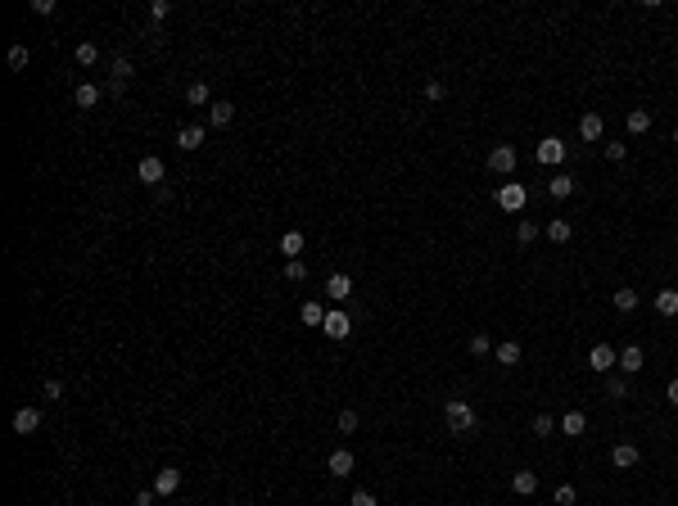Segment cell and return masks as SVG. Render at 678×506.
Returning <instances> with one entry per match:
<instances>
[{
    "mask_svg": "<svg viewBox=\"0 0 678 506\" xmlns=\"http://www.w3.org/2000/svg\"><path fill=\"white\" fill-rule=\"evenodd\" d=\"M443 421H448V434L466 438V434H475L480 416H475V407L466 403V398H448V407H443Z\"/></svg>",
    "mask_w": 678,
    "mask_h": 506,
    "instance_id": "6da1fadb",
    "label": "cell"
},
{
    "mask_svg": "<svg viewBox=\"0 0 678 506\" xmlns=\"http://www.w3.org/2000/svg\"><path fill=\"white\" fill-rule=\"evenodd\" d=\"M524 199H529V195H524L520 181H502V186H498V208H502V213H520Z\"/></svg>",
    "mask_w": 678,
    "mask_h": 506,
    "instance_id": "7a4b0ae2",
    "label": "cell"
},
{
    "mask_svg": "<svg viewBox=\"0 0 678 506\" xmlns=\"http://www.w3.org/2000/svg\"><path fill=\"white\" fill-rule=\"evenodd\" d=\"M588 366H593L597 375H610V371L619 366V352L610 348V343H593V352H588Z\"/></svg>",
    "mask_w": 678,
    "mask_h": 506,
    "instance_id": "3957f363",
    "label": "cell"
},
{
    "mask_svg": "<svg viewBox=\"0 0 678 506\" xmlns=\"http://www.w3.org/2000/svg\"><path fill=\"white\" fill-rule=\"evenodd\" d=\"M533 158H538V163H547V168H557L561 158H566V140H561V136H543L538 149H533Z\"/></svg>",
    "mask_w": 678,
    "mask_h": 506,
    "instance_id": "277c9868",
    "label": "cell"
},
{
    "mask_svg": "<svg viewBox=\"0 0 678 506\" xmlns=\"http://www.w3.org/2000/svg\"><path fill=\"white\" fill-rule=\"evenodd\" d=\"M136 181H145V186H163V158H159V154H145V158H140V163H136Z\"/></svg>",
    "mask_w": 678,
    "mask_h": 506,
    "instance_id": "5b68a950",
    "label": "cell"
},
{
    "mask_svg": "<svg viewBox=\"0 0 678 506\" xmlns=\"http://www.w3.org/2000/svg\"><path fill=\"white\" fill-rule=\"evenodd\" d=\"M321 330H326V339H348L353 335V317L344 308H335V312H326V326Z\"/></svg>",
    "mask_w": 678,
    "mask_h": 506,
    "instance_id": "8992f818",
    "label": "cell"
},
{
    "mask_svg": "<svg viewBox=\"0 0 678 506\" xmlns=\"http://www.w3.org/2000/svg\"><path fill=\"white\" fill-rule=\"evenodd\" d=\"M489 172H498V177H511V172H515V149H511V145H493V149H489Z\"/></svg>",
    "mask_w": 678,
    "mask_h": 506,
    "instance_id": "52a82bcc",
    "label": "cell"
},
{
    "mask_svg": "<svg viewBox=\"0 0 678 506\" xmlns=\"http://www.w3.org/2000/svg\"><path fill=\"white\" fill-rule=\"evenodd\" d=\"M204 140H208V127H199V122H190V127H181V131H177V145L186 149V154H195V149L204 145Z\"/></svg>",
    "mask_w": 678,
    "mask_h": 506,
    "instance_id": "ba28073f",
    "label": "cell"
},
{
    "mask_svg": "<svg viewBox=\"0 0 678 506\" xmlns=\"http://www.w3.org/2000/svg\"><path fill=\"white\" fill-rule=\"evenodd\" d=\"M326 470L335 475V479H348V475H353V452H348V447H335V452L326 456Z\"/></svg>",
    "mask_w": 678,
    "mask_h": 506,
    "instance_id": "9c48e42d",
    "label": "cell"
},
{
    "mask_svg": "<svg viewBox=\"0 0 678 506\" xmlns=\"http://www.w3.org/2000/svg\"><path fill=\"white\" fill-rule=\"evenodd\" d=\"M235 122V104L231 100H213L208 104V127H231Z\"/></svg>",
    "mask_w": 678,
    "mask_h": 506,
    "instance_id": "30bf717a",
    "label": "cell"
},
{
    "mask_svg": "<svg viewBox=\"0 0 678 506\" xmlns=\"http://www.w3.org/2000/svg\"><path fill=\"white\" fill-rule=\"evenodd\" d=\"M41 429V412L36 407H18L14 412V434H36Z\"/></svg>",
    "mask_w": 678,
    "mask_h": 506,
    "instance_id": "8fae6325",
    "label": "cell"
},
{
    "mask_svg": "<svg viewBox=\"0 0 678 506\" xmlns=\"http://www.w3.org/2000/svg\"><path fill=\"white\" fill-rule=\"evenodd\" d=\"M638 461H642V452H638L633 443H619L615 452H610V466H615V470H633Z\"/></svg>",
    "mask_w": 678,
    "mask_h": 506,
    "instance_id": "7c38bea8",
    "label": "cell"
},
{
    "mask_svg": "<svg viewBox=\"0 0 678 506\" xmlns=\"http://www.w3.org/2000/svg\"><path fill=\"white\" fill-rule=\"evenodd\" d=\"M326 294H330V299H335V303H348V299H353V276L335 271V276H330V281H326Z\"/></svg>",
    "mask_w": 678,
    "mask_h": 506,
    "instance_id": "4fadbf2b",
    "label": "cell"
},
{
    "mask_svg": "<svg viewBox=\"0 0 678 506\" xmlns=\"http://www.w3.org/2000/svg\"><path fill=\"white\" fill-rule=\"evenodd\" d=\"M493 357H498V366H520V357H524V348L515 339H502L498 348H493Z\"/></svg>",
    "mask_w": 678,
    "mask_h": 506,
    "instance_id": "5bb4252c",
    "label": "cell"
},
{
    "mask_svg": "<svg viewBox=\"0 0 678 506\" xmlns=\"http://www.w3.org/2000/svg\"><path fill=\"white\" fill-rule=\"evenodd\" d=\"M177 489H181V470H172V466H168V470L154 475V493H159V498H172Z\"/></svg>",
    "mask_w": 678,
    "mask_h": 506,
    "instance_id": "9a60e30c",
    "label": "cell"
},
{
    "mask_svg": "<svg viewBox=\"0 0 678 506\" xmlns=\"http://www.w3.org/2000/svg\"><path fill=\"white\" fill-rule=\"evenodd\" d=\"M579 136H584V140H601V136H606L601 113H584V118H579Z\"/></svg>",
    "mask_w": 678,
    "mask_h": 506,
    "instance_id": "2e32d148",
    "label": "cell"
},
{
    "mask_svg": "<svg viewBox=\"0 0 678 506\" xmlns=\"http://www.w3.org/2000/svg\"><path fill=\"white\" fill-rule=\"evenodd\" d=\"M619 371H624V375H638V371H642V343H628V348L619 352Z\"/></svg>",
    "mask_w": 678,
    "mask_h": 506,
    "instance_id": "e0dca14e",
    "label": "cell"
},
{
    "mask_svg": "<svg viewBox=\"0 0 678 506\" xmlns=\"http://www.w3.org/2000/svg\"><path fill=\"white\" fill-rule=\"evenodd\" d=\"M511 489L520 493V498H533V493H538V475H533V470H515L511 475Z\"/></svg>",
    "mask_w": 678,
    "mask_h": 506,
    "instance_id": "ac0fdd59",
    "label": "cell"
},
{
    "mask_svg": "<svg viewBox=\"0 0 678 506\" xmlns=\"http://www.w3.org/2000/svg\"><path fill=\"white\" fill-rule=\"evenodd\" d=\"M73 104H78V109H95V104H100V86H95V82H82L78 91H73Z\"/></svg>",
    "mask_w": 678,
    "mask_h": 506,
    "instance_id": "d6986e66",
    "label": "cell"
},
{
    "mask_svg": "<svg viewBox=\"0 0 678 506\" xmlns=\"http://www.w3.org/2000/svg\"><path fill=\"white\" fill-rule=\"evenodd\" d=\"M561 434H570V438H579V434H584V429H588V416L584 412H566V416H561Z\"/></svg>",
    "mask_w": 678,
    "mask_h": 506,
    "instance_id": "ffe728a7",
    "label": "cell"
},
{
    "mask_svg": "<svg viewBox=\"0 0 678 506\" xmlns=\"http://www.w3.org/2000/svg\"><path fill=\"white\" fill-rule=\"evenodd\" d=\"M628 131H633V136H647V131H651V109H628Z\"/></svg>",
    "mask_w": 678,
    "mask_h": 506,
    "instance_id": "44dd1931",
    "label": "cell"
},
{
    "mask_svg": "<svg viewBox=\"0 0 678 506\" xmlns=\"http://www.w3.org/2000/svg\"><path fill=\"white\" fill-rule=\"evenodd\" d=\"M299 317H303V326H326V308H321L317 299H308V303H303V308H299Z\"/></svg>",
    "mask_w": 678,
    "mask_h": 506,
    "instance_id": "7402d4cb",
    "label": "cell"
},
{
    "mask_svg": "<svg viewBox=\"0 0 678 506\" xmlns=\"http://www.w3.org/2000/svg\"><path fill=\"white\" fill-rule=\"evenodd\" d=\"M303 244H308V240H303V231H285V235H281V253L290 258V262L303 253Z\"/></svg>",
    "mask_w": 678,
    "mask_h": 506,
    "instance_id": "603a6c76",
    "label": "cell"
},
{
    "mask_svg": "<svg viewBox=\"0 0 678 506\" xmlns=\"http://www.w3.org/2000/svg\"><path fill=\"white\" fill-rule=\"evenodd\" d=\"M547 195H552V199H570V195H575V181H570L566 172H557V177L547 181Z\"/></svg>",
    "mask_w": 678,
    "mask_h": 506,
    "instance_id": "cb8c5ba5",
    "label": "cell"
},
{
    "mask_svg": "<svg viewBox=\"0 0 678 506\" xmlns=\"http://www.w3.org/2000/svg\"><path fill=\"white\" fill-rule=\"evenodd\" d=\"M570 235H575V231H570L566 217H552V222H547V240L552 244H570Z\"/></svg>",
    "mask_w": 678,
    "mask_h": 506,
    "instance_id": "d4e9b609",
    "label": "cell"
},
{
    "mask_svg": "<svg viewBox=\"0 0 678 506\" xmlns=\"http://www.w3.org/2000/svg\"><path fill=\"white\" fill-rule=\"evenodd\" d=\"M466 352H471V357H489V352H493V339L484 335V330H475V335L466 339Z\"/></svg>",
    "mask_w": 678,
    "mask_h": 506,
    "instance_id": "484cf974",
    "label": "cell"
},
{
    "mask_svg": "<svg viewBox=\"0 0 678 506\" xmlns=\"http://www.w3.org/2000/svg\"><path fill=\"white\" fill-rule=\"evenodd\" d=\"M656 312H661V317H678V290H661V294H656Z\"/></svg>",
    "mask_w": 678,
    "mask_h": 506,
    "instance_id": "4316f807",
    "label": "cell"
},
{
    "mask_svg": "<svg viewBox=\"0 0 678 506\" xmlns=\"http://www.w3.org/2000/svg\"><path fill=\"white\" fill-rule=\"evenodd\" d=\"M606 394L610 398H628V375H624V371H610V375H606Z\"/></svg>",
    "mask_w": 678,
    "mask_h": 506,
    "instance_id": "83f0119b",
    "label": "cell"
},
{
    "mask_svg": "<svg viewBox=\"0 0 678 506\" xmlns=\"http://www.w3.org/2000/svg\"><path fill=\"white\" fill-rule=\"evenodd\" d=\"M95 59H100V45H95V41H82L78 45V64H82V68H91Z\"/></svg>",
    "mask_w": 678,
    "mask_h": 506,
    "instance_id": "f1b7e54d",
    "label": "cell"
},
{
    "mask_svg": "<svg viewBox=\"0 0 678 506\" xmlns=\"http://www.w3.org/2000/svg\"><path fill=\"white\" fill-rule=\"evenodd\" d=\"M615 308L619 312H633L638 308V290H628V285H624V290H615Z\"/></svg>",
    "mask_w": 678,
    "mask_h": 506,
    "instance_id": "f546056e",
    "label": "cell"
},
{
    "mask_svg": "<svg viewBox=\"0 0 678 506\" xmlns=\"http://www.w3.org/2000/svg\"><path fill=\"white\" fill-rule=\"evenodd\" d=\"M552 429H557V416H547V412H538V416H533V434H538V438H547Z\"/></svg>",
    "mask_w": 678,
    "mask_h": 506,
    "instance_id": "4dcf8cb0",
    "label": "cell"
},
{
    "mask_svg": "<svg viewBox=\"0 0 678 506\" xmlns=\"http://www.w3.org/2000/svg\"><path fill=\"white\" fill-rule=\"evenodd\" d=\"M358 412H353V407H344V412H339V434H358Z\"/></svg>",
    "mask_w": 678,
    "mask_h": 506,
    "instance_id": "1f68e13d",
    "label": "cell"
},
{
    "mask_svg": "<svg viewBox=\"0 0 678 506\" xmlns=\"http://www.w3.org/2000/svg\"><path fill=\"white\" fill-rule=\"evenodd\" d=\"M186 100L190 104H208V82H190L186 86Z\"/></svg>",
    "mask_w": 678,
    "mask_h": 506,
    "instance_id": "d6a6232c",
    "label": "cell"
},
{
    "mask_svg": "<svg viewBox=\"0 0 678 506\" xmlns=\"http://www.w3.org/2000/svg\"><path fill=\"white\" fill-rule=\"evenodd\" d=\"M131 73H136V68H131V59H127V54H118V59H113V77H118V82H131Z\"/></svg>",
    "mask_w": 678,
    "mask_h": 506,
    "instance_id": "836d02e7",
    "label": "cell"
},
{
    "mask_svg": "<svg viewBox=\"0 0 678 506\" xmlns=\"http://www.w3.org/2000/svg\"><path fill=\"white\" fill-rule=\"evenodd\" d=\"M443 95H448V86L439 82V77H429V82H425V100H429V104H439Z\"/></svg>",
    "mask_w": 678,
    "mask_h": 506,
    "instance_id": "e575fe53",
    "label": "cell"
},
{
    "mask_svg": "<svg viewBox=\"0 0 678 506\" xmlns=\"http://www.w3.org/2000/svg\"><path fill=\"white\" fill-rule=\"evenodd\" d=\"M515 240H520V244H533V240H538V226H533V222H520V226H515Z\"/></svg>",
    "mask_w": 678,
    "mask_h": 506,
    "instance_id": "d590c367",
    "label": "cell"
},
{
    "mask_svg": "<svg viewBox=\"0 0 678 506\" xmlns=\"http://www.w3.org/2000/svg\"><path fill=\"white\" fill-rule=\"evenodd\" d=\"M9 68H14V73L27 68V45H14V50H9Z\"/></svg>",
    "mask_w": 678,
    "mask_h": 506,
    "instance_id": "8d00e7d4",
    "label": "cell"
},
{
    "mask_svg": "<svg viewBox=\"0 0 678 506\" xmlns=\"http://www.w3.org/2000/svg\"><path fill=\"white\" fill-rule=\"evenodd\" d=\"M149 18H154V23L172 18V5H168V0H149Z\"/></svg>",
    "mask_w": 678,
    "mask_h": 506,
    "instance_id": "74e56055",
    "label": "cell"
},
{
    "mask_svg": "<svg viewBox=\"0 0 678 506\" xmlns=\"http://www.w3.org/2000/svg\"><path fill=\"white\" fill-rule=\"evenodd\" d=\"M606 158H610V163H624V158H628V145H619V140H606Z\"/></svg>",
    "mask_w": 678,
    "mask_h": 506,
    "instance_id": "f35d334b",
    "label": "cell"
},
{
    "mask_svg": "<svg viewBox=\"0 0 678 506\" xmlns=\"http://www.w3.org/2000/svg\"><path fill=\"white\" fill-rule=\"evenodd\" d=\"M575 498H579L575 484H561V489H557V506H575Z\"/></svg>",
    "mask_w": 678,
    "mask_h": 506,
    "instance_id": "ab89813d",
    "label": "cell"
},
{
    "mask_svg": "<svg viewBox=\"0 0 678 506\" xmlns=\"http://www.w3.org/2000/svg\"><path fill=\"white\" fill-rule=\"evenodd\" d=\"M303 276H308V267H303L299 258H294V262H285V281H303Z\"/></svg>",
    "mask_w": 678,
    "mask_h": 506,
    "instance_id": "60d3db41",
    "label": "cell"
},
{
    "mask_svg": "<svg viewBox=\"0 0 678 506\" xmlns=\"http://www.w3.org/2000/svg\"><path fill=\"white\" fill-rule=\"evenodd\" d=\"M104 95H113V100H122V95H127V82H118V77H109V86H104Z\"/></svg>",
    "mask_w": 678,
    "mask_h": 506,
    "instance_id": "b9f144b4",
    "label": "cell"
},
{
    "mask_svg": "<svg viewBox=\"0 0 678 506\" xmlns=\"http://www.w3.org/2000/svg\"><path fill=\"white\" fill-rule=\"evenodd\" d=\"M348 506H380V502H376V498H371V493H367V489H358V493H353V502H348Z\"/></svg>",
    "mask_w": 678,
    "mask_h": 506,
    "instance_id": "7bdbcfd3",
    "label": "cell"
},
{
    "mask_svg": "<svg viewBox=\"0 0 678 506\" xmlns=\"http://www.w3.org/2000/svg\"><path fill=\"white\" fill-rule=\"evenodd\" d=\"M154 502H159L154 489H140V493H136V506H154Z\"/></svg>",
    "mask_w": 678,
    "mask_h": 506,
    "instance_id": "ee69618b",
    "label": "cell"
},
{
    "mask_svg": "<svg viewBox=\"0 0 678 506\" xmlns=\"http://www.w3.org/2000/svg\"><path fill=\"white\" fill-rule=\"evenodd\" d=\"M32 14H41V18L54 14V0H32Z\"/></svg>",
    "mask_w": 678,
    "mask_h": 506,
    "instance_id": "f6af8a7d",
    "label": "cell"
},
{
    "mask_svg": "<svg viewBox=\"0 0 678 506\" xmlns=\"http://www.w3.org/2000/svg\"><path fill=\"white\" fill-rule=\"evenodd\" d=\"M45 398H64V385H59V380H45Z\"/></svg>",
    "mask_w": 678,
    "mask_h": 506,
    "instance_id": "bcb514c9",
    "label": "cell"
},
{
    "mask_svg": "<svg viewBox=\"0 0 678 506\" xmlns=\"http://www.w3.org/2000/svg\"><path fill=\"white\" fill-rule=\"evenodd\" d=\"M665 398H670V407L678 412V380H670V389H665Z\"/></svg>",
    "mask_w": 678,
    "mask_h": 506,
    "instance_id": "7dc6e473",
    "label": "cell"
},
{
    "mask_svg": "<svg viewBox=\"0 0 678 506\" xmlns=\"http://www.w3.org/2000/svg\"><path fill=\"white\" fill-rule=\"evenodd\" d=\"M674 145H678V127H674Z\"/></svg>",
    "mask_w": 678,
    "mask_h": 506,
    "instance_id": "c3c4849f",
    "label": "cell"
}]
</instances>
